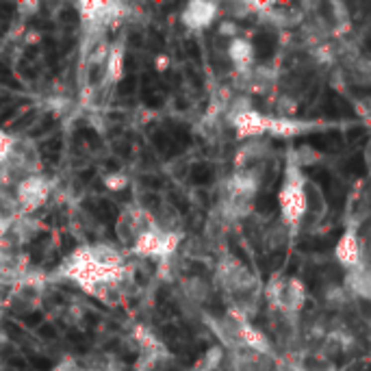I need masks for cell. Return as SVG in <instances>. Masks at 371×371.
Instances as JSON below:
<instances>
[{
	"instance_id": "obj_1",
	"label": "cell",
	"mask_w": 371,
	"mask_h": 371,
	"mask_svg": "<svg viewBox=\"0 0 371 371\" xmlns=\"http://www.w3.org/2000/svg\"><path fill=\"white\" fill-rule=\"evenodd\" d=\"M304 181L306 176L302 174V170L293 167L291 163L286 165V174L282 189L278 193V204L280 213H282V224L286 228H295L300 226V221L306 217V197H304Z\"/></svg>"
},
{
	"instance_id": "obj_2",
	"label": "cell",
	"mask_w": 371,
	"mask_h": 371,
	"mask_svg": "<svg viewBox=\"0 0 371 371\" xmlns=\"http://www.w3.org/2000/svg\"><path fill=\"white\" fill-rule=\"evenodd\" d=\"M267 295L274 306H278L284 315L300 313L306 300V289L297 278H274L267 286Z\"/></svg>"
},
{
	"instance_id": "obj_3",
	"label": "cell",
	"mask_w": 371,
	"mask_h": 371,
	"mask_svg": "<svg viewBox=\"0 0 371 371\" xmlns=\"http://www.w3.org/2000/svg\"><path fill=\"white\" fill-rule=\"evenodd\" d=\"M178 243H181L178 232H163L157 226H152L150 230H146L137 239L130 250L143 259H167L176 252Z\"/></svg>"
},
{
	"instance_id": "obj_4",
	"label": "cell",
	"mask_w": 371,
	"mask_h": 371,
	"mask_svg": "<svg viewBox=\"0 0 371 371\" xmlns=\"http://www.w3.org/2000/svg\"><path fill=\"white\" fill-rule=\"evenodd\" d=\"M11 195H13L15 208H20V213H33L46 204L48 195H50V183L41 174L26 176L13 187Z\"/></svg>"
},
{
	"instance_id": "obj_5",
	"label": "cell",
	"mask_w": 371,
	"mask_h": 371,
	"mask_svg": "<svg viewBox=\"0 0 371 371\" xmlns=\"http://www.w3.org/2000/svg\"><path fill=\"white\" fill-rule=\"evenodd\" d=\"M152 226H154V219H152V213L148 211V208L128 206L119 213V217L115 221V235L124 245L133 248V243L146 230H150Z\"/></svg>"
},
{
	"instance_id": "obj_6",
	"label": "cell",
	"mask_w": 371,
	"mask_h": 371,
	"mask_svg": "<svg viewBox=\"0 0 371 371\" xmlns=\"http://www.w3.org/2000/svg\"><path fill=\"white\" fill-rule=\"evenodd\" d=\"M267 122L269 115H263V113L250 109L235 115L230 119L235 133L241 137V139H261V137L267 135Z\"/></svg>"
},
{
	"instance_id": "obj_7",
	"label": "cell",
	"mask_w": 371,
	"mask_h": 371,
	"mask_svg": "<svg viewBox=\"0 0 371 371\" xmlns=\"http://www.w3.org/2000/svg\"><path fill=\"white\" fill-rule=\"evenodd\" d=\"M334 259L345 269H352V267H356L358 263L365 261V248H363V243L358 241V235L354 230H348L341 235L337 248H334Z\"/></svg>"
},
{
	"instance_id": "obj_8",
	"label": "cell",
	"mask_w": 371,
	"mask_h": 371,
	"mask_svg": "<svg viewBox=\"0 0 371 371\" xmlns=\"http://www.w3.org/2000/svg\"><path fill=\"white\" fill-rule=\"evenodd\" d=\"M215 15H217V4L215 2H206V0H193L187 7L183 9L181 20L189 31H200L206 28L208 24H213Z\"/></svg>"
},
{
	"instance_id": "obj_9",
	"label": "cell",
	"mask_w": 371,
	"mask_h": 371,
	"mask_svg": "<svg viewBox=\"0 0 371 371\" xmlns=\"http://www.w3.org/2000/svg\"><path fill=\"white\" fill-rule=\"evenodd\" d=\"M345 293H348V295H352V297L369 300L371 278H369L367 261H363V263H358L356 267L348 269V274H345Z\"/></svg>"
},
{
	"instance_id": "obj_10",
	"label": "cell",
	"mask_w": 371,
	"mask_h": 371,
	"mask_svg": "<svg viewBox=\"0 0 371 371\" xmlns=\"http://www.w3.org/2000/svg\"><path fill=\"white\" fill-rule=\"evenodd\" d=\"M228 59L232 61V65L237 68L239 74H245V72L252 70L254 63V46L250 39L245 37H232L228 44Z\"/></svg>"
},
{
	"instance_id": "obj_11",
	"label": "cell",
	"mask_w": 371,
	"mask_h": 371,
	"mask_svg": "<svg viewBox=\"0 0 371 371\" xmlns=\"http://www.w3.org/2000/svg\"><path fill=\"white\" fill-rule=\"evenodd\" d=\"M269 152V143L263 139H248L243 143V148L237 152V159H235V167L237 170H245V167H254V165H261L263 159L267 157Z\"/></svg>"
},
{
	"instance_id": "obj_12",
	"label": "cell",
	"mask_w": 371,
	"mask_h": 371,
	"mask_svg": "<svg viewBox=\"0 0 371 371\" xmlns=\"http://www.w3.org/2000/svg\"><path fill=\"white\" fill-rule=\"evenodd\" d=\"M239 348L252 352V354H269L272 352V343L261 330H256L254 326H250L248 321H243L239 326Z\"/></svg>"
},
{
	"instance_id": "obj_13",
	"label": "cell",
	"mask_w": 371,
	"mask_h": 371,
	"mask_svg": "<svg viewBox=\"0 0 371 371\" xmlns=\"http://www.w3.org/2000/svg\"><path fill=\"white\" fill-rule=\"evenodd\" d=\"M183 293L193 306H202V304H206L208 300H211L213 284L208 282V280L200 278V276H191L183 282Z\"/></svg>"
},
{
	"instance_id": "obj_14",
	"label": "cell",
	"mask_w": 371,
	"mask_h": 371,
	"mask_svg": "<svg viewBox=\"0 0 371 371\" xmlns=\"http://www.w3.org/2000/svg\"><path fill=\"white\" fill-rule=\"evenodd\" d=\"M308 128V124L297 122L289 115H280V117H269L267 122V133L274 137H284V139H291V137L302 135L304 130Z\"/></svg>"
},
{
	"instance_id": "obj_15",
	"label": "cell",
	"mask_w": 371,
	"mask_h": 371,
	"mask_svg": "<svg viewBox=\"0 0 371 371\" xmlns=\"http://www.w3.org/2000/svg\"><path fill=\"white\" fill-rule=\"evenodd\" d=\"M304 197H306V215H313L315 219L324 217L326 215V197L321 193V189L317 187L313 181H304Z\"/></svg>"
},
{
	"instance_id": "obj_16",
	"label": "cell",
	"mask_w": 371,
	"mask_h": 371,
	"mask_svg": "<svg viewBox=\"0 0 371 371\" xmlns=\"http://www.w3.org/2000/svg\"><path fill=\"white\" fill-rule=\"evenodd\" d=\"M122 76H124V48L119 44L109 46V55H106V63H104V81L117 83Z\"/></svg>"
},
{
	"instance_id": "obj_17",
	"label": "cell",
	"mask_w": 371,
	"mask_h": 371,
	"mask_svg": "<svg viewBox=\"0 0 371 371\" xmlns=\"http://www.w3.org/2000/svg\"><path fill=\"white\" fill-rule=\"evenodd\" d=\"M319 159H321V154L317 152L313 146L304 143L302 148H297V150H293V152H291L289 163H291L293 167H297V170H304V167H310V165L319 163Z\"/></svg>"
},
{
	"instance_id": "obj_18",
	"label": "cell",
	"mask_w": 371,
	"mask_h": 371,
	"mask_svg": "<svg viewBox=\"0 0 371 371\" xmlns=\"http://www.w3.org/2000/svg\"><path fill=\"white\" fill-rule=\"evenodd\" d=\"M104 185L111 191H122L128 185V178L124 174H109V176H104Z\"/></svg>"
},
{
	"instance_id": "obj_19",
	"label": "cell",
	"mask_w": 371,
	"mask_h": 371,
	"mask_svg": "<svg viewBox=\"0 0 371 371\" xmlns=\"http://www.w3.org/2000/svg\"><path fill=\"white\" fill-rule=\"evenodd\" d=\"M11 146H13V137H9L7 133H2V130H0V163H2V161H7L9 152H11Z\"/></svg>"
}]
</instances>
